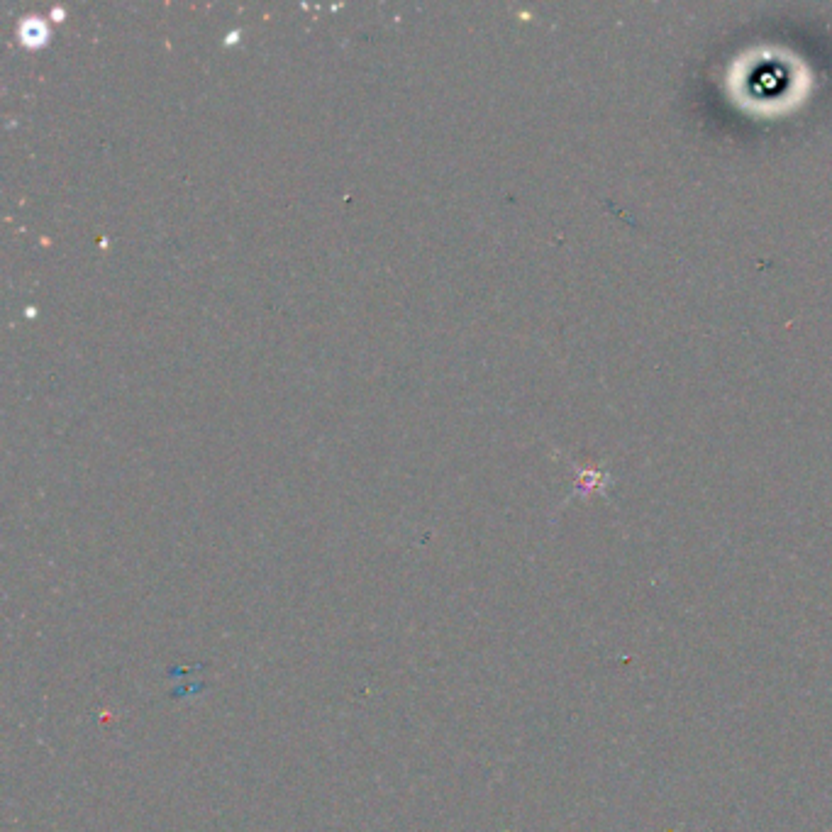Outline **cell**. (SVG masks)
<instances>
[{
  "mask_svg": "<svg viewBox=\"0 0 832 832\" xmlns=\"http://www.w3.org/2000/svg\"><path fill=\"white\" fill-rule=\"evenodd\" d=\"M20 37L25 44H42L44 37H47V27L42 25L40 20H25L20 27Z\"/></svg>",
  "mask_w": 832,
  "mask_h": 832,
  "instance_id": "1",
  "label": "cell"
}]
</instances>
